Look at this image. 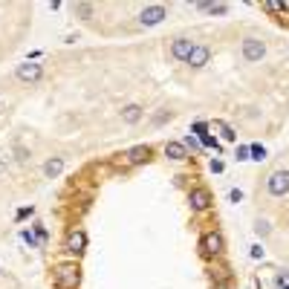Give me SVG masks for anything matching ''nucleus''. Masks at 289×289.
<instances>
[{
  "mask_svg": "<svg viewBox=\"0 0 289 289\" xmlns=\"http://www.w3.org/2000/svg\"><path fill=\"white\" fill-rule=\"evenodd\" d=\"M81 284V269L75 263H64L55 269V287L58 289H78Z\"/></svg>",
  "mask_w": 289,
  "mask_h": 289,
  "instance_id": "nucleus-1",
  "label": "nucleus"
},
{
  "mask_svg": "<svg viewBox=\"0 0 289 289\" xmlns=\"http://www.w3.org/2000/svg\"><path fill=\"white\" fill-rule=\"evenodd\" d=\"M266 191L272 194V197H287L289 194V171H275L266 179Z\"/></svg>",
  "mask_w": 289,
  "mask_h": 289,
  "instance_id": "nucleus-2",
  "label": "nucleus"
},
{
  "mask_svg": "<svg viewBox=\"0 0 289 289\" xmlns=\"http://www.w3.org/2000/svg\"><path fill=\"white\" fill-rule=\"evenodd\" d=\"M168 15V9L162 6V3H154V6H145L142 12H139V23L142 26H156L162 18Z\"/></svg>",
  "mask_w": 289,
  "mask_h": 289,
  "instance_id": "nucleus-3",
  "label": "nucleus"
},
{
  "mask_svg": "<svg viewBox=\"0 0 289 289\" xmlns=\"http://www.w3.org/2000/svg\"><path fill=\"white\" fill-rule=\"evenodd\" d=\"M266 55V44L260 41V38H246L243 41V58L249 61V64H255Z\"/></svg>",
  "mask_w": 289,
  "mask_h": 289,
  "instance_id": "nucleus-4",
  "label": "nucleus"
},
{
  "mask_svg": "<svg viewBox=\"0 0 289 289\" xmlns=\"http://www.w3.org/2000/svg\"><path fill=\"white\" fill-rule=\"evenodd\" d=\"M15 75H18V81L35 84V81H41V75H44V67H41V64H35V61H26V64H18Z\"/></svg>",
  "mask_w": 289,
  "mask_h": 289,
  "instance_id": "nucleus-5",
  "label": "nucleus"
},
{
  "mask_svg": "<svg viewBox=\"0 0 289 289\" xmlns=\"http://www.w3.org/2000/svg\"><path fill=\"white\" fill-rule=\"evenodd\" d=\"M200 246H202L205 255H220V252H223V237H220L217 231H205L202 240H200Z\"/></svg>",
  "mask_w": 289,
  "mask_h": 289,
  "instance_id": "nucleus-6",
  "label": "nucleus"
},
{
  "mask_svg": "<svg viewBox=\"0 0 289 289\" xmlns=\"http://www.w3.org/2000/svg\"><path fill=\"white\" fill-rule=\"evenodd\" d=\"M194 46H197V44L188 41V38H177V41L171 44V55H174L177 61H188V55H191Z\"/></svg>",
  "mask_w": 289,
  "mask_h": 289,
  "instance_id": "nucleus-7",
  "label": "nucleus"
},
{
  "mask_svg": "<svg viewBox=\"0 0 289 289\" xmlns=\"http://www.w3.org/2000/svg\"><path fill=\"white\" fill-rule=\"evenodd\" d=\"M208 58H211V49H208V46H200V44H197V46L191 49V55H188V61H185V64L194 67V69H200V67L208 64Z\"/></svg>",
  "mask_w": 289,
  "mask_h": 289,
  "instance_id": "nucleus-8",
  "label": "nucleus"
},
{
  "mask_svg": "<svg viewBox=\"0 0 289 289\" xmlns=\"http://www.w3.org/2000/svg\"><path fill=\"white\" fill-rule=\"evenodd\" d=\"M188 202H191L194 211H205V208L211 205V194L205 191V188H194V191L188 194Z\"/></svg>",
  "mask_w": 289,
  "mask_h": 289,
  "instance_id": "nucleus-9",
  "label": "nucleus"
},
{
  "mask_svg": "<svg viewBox=\"0 0 289 289\" xmlns=\"http://www.w3.org/2000/svg\"><path fill=\"white\" fill-rule=\"evenodd\" d=\"M125 156H128L130 165H142V162H148V156H151V148L148 145H136V148H130Z\"/></svg>",
  "mask_w": 289,
  "mask_h": 289,
  "instance_id": "nucleus-10",
  "label": "nucleus"
},
{
  "mask_svg": "<svg viewBox=\"0 0 289 289\" xmlns=\"http://www.w3.org/2000/svg\"><path fill=\"white\" fill-rule=\"evenodd\" d=\"M84 246H87V234H84V231H72L69 240H67V249H69L72 255H81Z\"/></svg>",
  "mask_w": 289,
  "mask_h": 289,
  "instance_id": "nucleus-11",
  "label": "nucleus"
},
{
  "mask_svg": "<svg viewBox=\"0 0 289 289\" xmlns=\"http://www.w3.org/2000/svg\"><path fill=\"white\" fill-rule=\"evenodd\" d=\"M165 156H168V159L182 162V159H188V151H185L182 142H168V145H165Z\"/></svg>",
  "mask_w": 289,
  "mask_h": 289,
  "instance_id": "nucleus-12",
  "label": "nucleus"
},
{
  "mask_svg": "<svg viewBox=\"0 0 289 289\" xmlns=\"http://www.w3.org/2000/svg\"><path fill=\"white\" fill-rule=\"evenodd\" d=\"M61 171H64V159L61 156H52V159H46V165H44V177L46 179H55Z\"/></svg>",
  "mask_w": 289,
  "mask_h": 289,
  "instance_id": "nucleus-13",
  "label": "nucleus"
},
{
  "mask_svg": "<svg viewBox=\"0 0 289 289\" xmlns=\"http://www.w3.org/2000/svg\"><path fill=\"white\" fill-rule=\"evenodd\" d=\"M142 116H145V110H142L139 104H128V107H122V122H128V125H136Z\"/></svg>",
  "mask_w": 289,
  "mask_h": 289,
  "instance_id": "nucleus-14",
  "label": "nucleus"
},
{
  "mask_svg": "<svg viewBox=\"0 0 289 289\" xmlns=\"http://www.w3.org/2000/svg\"><path fill=\"white\" fill-rule=\"evenodd\" d=\"M202 12H211V15H225L228 12V3H200Z\"/></svg>",
  "mask_w": 289,
  "mask_h": 289,
  "instance_id": "nucleus-15",
  "label": "nucleus"
},
{
  "mask_svg": "<svg viewBox=\"0 0 289 289\" xmlns=\"http://www.w3.org/2000/svg\"><path fill=\"white\" fill-rule=\"evenodd\" d=\"M214 130H220V136H223V139H228V142H231V139L237 136L234 130H231L228 125H225V122H214Z\"/></svg>",
  "mask_w": 289,
  "mask_h": 289,
  "instance_id": "nucleus-16",
  "label": "nucleus"
},
{
  "mask_svg": "<svg viewBox=\"0 0 289 289\" xmlns=\"http://www.w3.org/2000/svg\"><path fill=\"white\" fill-rule=\"evenodd\" d=\"M75 15H81L84 21H90V15H93V3H78V6H75Z\"/></svg>",
  "mask_w": 289,
  "mask_h": 289,
  "instance_id": "nucleus-17",
  "label": "nucleus"
},
{
  "mask_svg": "<svg viewBox=\"0 0 289 289\" xmlns=\"http://www.w3.org/2000/svg\"><path fill=\"white\" fill-rule=\"evenodd\" d=\"M249 154H252V156H249V159H266V148H263V145H252V148H249Z\"/></svg>",
  "mask_w": 289,
  "mask_h": 289,
  "instance_id": "nucleus-18",
  "label": "nucleus"
},
{
  "mask_svg": "<svg viewBox=\"0 0 289 289\" xmlns=\"http://www.w3.org/2000/svg\"><path fill=\"white\" fill-rule=\"evenodd\" d=\"M263 9H266V12H272V15H278V12H284L287 6H284V3H263Z\"/></svg>",
  "mask_w": 289,
  "mask_h": 289,
  "instance_id": "nucleus-19",
  "label": "nucleus"
},
{
  "mask_svg": "<svg viewBox=\"0 0 289 289\" xmlns=\"http://www.w3.org/2000/svg\"><path fill=\"white\" fill-rule=\"evenodd\" d=\"M202 145H205V148H214V151H220V145H217V139H211L208 133L202 136Z\"/></svg>",
  "mask_w": 289,
  "mask_h": 289,
  "instance_id": "nucleus-20",
  "label": "nucleus"
},
{
  "mask_svg": "<svg viewBox=\"0 0 289 289\" xmlns=\"http://www.w3.org/2000/svg\"><path fill=\"white\" fill-rule=\"evenodd\" d=\"M255 231H257V234H260V237H263V234H269V223H266V220H257Z\"/></svg>",
  "mask_w": 289,
  "mask_h": 289,
  "instance_id": "nucleus-21",
  "label": "nucleus"
},
{
  "mask_svg": "<svg viewBox=\"0 0 289 289\" xmlns=\"http://www.w3.org/2000/svg\"><path fill=\"white\" fill-rule=\"evenodd\" d=\"M15 154H18V159H29V151L23 145H15Z\"/></svg>",
  "mask_w": 289,
  "mask_h": 289,
  "instance_id": "nucleus-22",
  "label": "nucleus"
},
{
  "mask_svg": "<svg viewBox=\"0 0 289 289\" xmlns=\"http://www.w3.org/2000/svg\"><path fill=\"white\" fill-rule=\"evenodd\" d=\"M237 159L243 162V159H249V148L243 145V148H237Z\"/></svg>",
  "mask_w": 289,
  "mask_h": 289,
  "instance_id": "nucleus-23",
  "label": "nucleus"
},
{
  "mask_svg": "<svg viewBox=\"0 0 289 289\" xmlns=\"http://www.w3.org/2000/svg\"><path fill=\"white\" fill-rule=\"evenodd\" d=\"M168 119H171V113H168V110H165V113H159V116H156V119H154V125H162V122H168Z\"/></svg>",
  "mask_w": 289,
  "mask_h": 289,
  "instance_id": "nucleus-24",
  "label": "nucleus"
},
{
  "mask_svg": "<svg viewBox=\"0 0 289 289\" xmlns=\"http://www.w3.org/2000/svg\"><path fill=\"white\" fill-rule=\"evenodd\" d=\"M182 145H185V148H200V142H197V139H194V136H188V139H185V142H182Z\"/></svg>",
  "mask_w": 289,
  "mask_h": 289,
  "instance_id": "nucleus-25",
  "label": "nucleus"
},
{
  "mask_svg": "<svg viewBox=\"0 0 289 289\" xmlns=\"http://www.w3.org/2000/svg\"><path fill=\"white\" fill-rule=\"evenodd\" d=\"M211 171H214V174H220V171H223V162L214 159V162H211Z\"/></svg>",
  "mask_w": 289,
  "mask_h": 289,
  "instance_id": "nucleus-26",
  "label": "nucleus"
},
{
  "mask_svg": "<svg viewBox=\"0 0 289 289\" xmlns=\"http://www.w3.org/2000/svg\"><path fill=\"white\" fill-rule=\"evenodd\" d=\"M240 200H243V194H240L237 188H234V191H231V202H240Z\"/></svg>",
  "mask_w": 289,
  "mask_h": 289,
  "instance_id": "nucleus-27",
  "label": "nucleus"
},
{
  "mask_svg": "<svg viewBox=\"0 0 289 289\" xmlns=\"http://www.w3.org/2000/svg\"><path fill=\"white\" fill-rule=\"evenodd\" d=\"M252 257H263V249H260V246H252Z\"/></svg>",
  "mask_w": 289,
  "mask_h": 289,
  "instance_id": "nucleus-28",
  "label": "nucleus"
},
{
  "mask_svg": "<svg viewBox=\"0 0 289 289\" xmlns=\"http://www.w3.org/2000/svg\"><path fill=\"white\" fill-rule=\"evenodd\" d=\"M3 171H6V159H3V156H0V174H3Z\"/></svg>",
  "mask_w": 289,
  "mask_h": 289,
  "instance_id": "nucleus-29",
  "label": "nucleus"
}]
</instances>
